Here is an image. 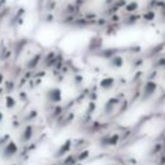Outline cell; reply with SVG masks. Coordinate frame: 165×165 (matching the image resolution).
Listing matches in <instances>:
<instances>
[{"label":"cell","instance_id":"1","mask_svg":"<svg viewBox=\"0 0 165 165\" xmlns=\"http://www.w3.org/2000/svg\"><path fill=\"white\" fill-rule=\"evenodd\" d=\"M156 90V83H153V81H147L145 88H143V94L146 95H151L153 94Z\"/></svg>","mask_w":165,"mask_h":165},{"label":"cell","instance_id":"2","mask_svg":"<svg viewBox=\"0 0 165 165\" xmlns=\"http://www.w3.org/2000/svg\"><path fill=\"white\" fill-rule=\"evenodd\" d=\"M115 84V80L112 78H107V79H103L101 81V86L103 88V89H110V88H112Z\"/></svg>","mask_w":165,"mask_h":165},{"label":"cell","instance_id":"3","mask_svg":"<svg viewBox=\"0 0 165 165\" xmlns=\"http://www.w3.org/2000/svg\"><path fill=\"white\" fill-rule=\"evenodd\" d=\"M86 157H89V151H88V150H85V151L80 152V155L78 156V160H79V161H81V160H85Z\"/></svg>","mask_w":165,"mask_h":165}]
</instances>
